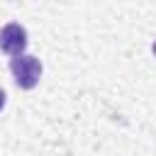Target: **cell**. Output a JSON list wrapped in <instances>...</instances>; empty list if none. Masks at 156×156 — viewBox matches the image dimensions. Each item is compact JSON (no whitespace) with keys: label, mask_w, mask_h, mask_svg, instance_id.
Returning <instances> with one entry per match:
<instances>
[{"label":"cell","mask_w":156,"mask_h":156,"mask_svg":"<svg viewBox=\"0 0 156 156\" xmlns=\"http://www.w3.org/2000/svg\"><path fill=\"white\" fill-rule=\"evenodd\" d=\"M10 71L15 76V83L24 90L34 88L41 78V61L37 56H29V54H20V56H12L10 58Z\"/></svg>","instance_id":"6da1fadb"},{"label":"cell","mask_w":156,"mask_h":156,"mask_svg":"<svg viewBox=\"0 0 156 156\" xmlns=\"http://www.w3.org/2000/svg\"><path fill=\"white\" fill-rule=\"evenodd\" d=\"M0 49L10 56H20L27 49V32L17 22H7L0 29Z\"/></svg>","instance_id":"7a4b0ae2"},{"label":"cell","mask_w":156,"mask_h":156,"mask_svg":"<svg viewBox=\"0 0 156 156\" xmlns=\"http://www.w3.org/2000/svg\"><path fill=\"white\" fill-rule=\"evenodd\" d=\"M2 105H5V90L0 88V107H2Z\"/></svg>","instance_id":"3957f363"},{"label":"cell","mask_w":156,"mask_h":156,"mask_svg":"<svg viewBox=\"0 0 156 156\" xmlns=\"http://www.w3.org/2000/svg\"><path fill=\"white\" fill-rule=\"evenodd\" d=\"M154 56H156V41H154Z\"/></svg>","instance_id":"277c9868"}]
</instances>
